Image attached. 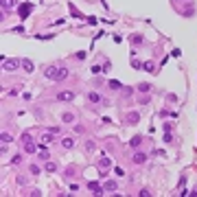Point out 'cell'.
Returning a JSON list of instances; mask_svg holds the SVG:
<instances>
[{
    "instance_id": "f1b7e54d",
    "label": "cell",
    "mask_w": 197,
    "mask_h": 197,
    "mask_svg": "<svg viewBox=\"0 0 197 197\" xmlns=\"http://www.w3.org/2000/svg\"><path fill=\"white\" fill-rule=\"evenodd\" d=\"M138 195H140V197H149L151 193H149V190H147V188H142V190H140V193H138Z\"/></svg>"
},
{
    "instance_id": "f546056e",
    "label": "cell",
    "mask_w": 197,
    "mask_h": 197,
    "mask_svg": "<svg viewBox=\"0 0 197 197\" xmlns=\"http://www.w3.org/2000/svg\"><path fill=\"white\" fill-rule=\"evenodd\" d=\"M164 142H173V138H171V132H166V136H164Z\"/></svg>"
},
{
    "instance_id": "7c38bea8",
    "label": "cell",
    "mask_w": 197,
    "mask_h": 197,
    "mask_svg": "<svg viewBox=\"0 0 197 197\" xmlns=\"http://www.w3.org/2000/svg\"><path fill=\"white\" fill-rule=\"evenodd\" d=\"M72 145H75L72 138H64V140H61V147H64V149H72Z\"/></svg>"
},
{
    "instance_id": "277c9868",
    "label": "cell",
    "mask_w": 197,
    "mask_h": 197,
    "mask_svg": "<svg viewBox=\"0 0 197 197\" xmlns=\"http://www.w3.org/2000/svg\"><path fill=\"white\" fill-rule=\"evenodd\" d=\"M138 118H140V114H138V112H129V114L125 116V123H127V125H136V123H138Z\"/></svg>"
},
{
    "instance_id": "4316f807",
    "label": "cell",
    "mask_w": 197,
    "mask_h": 197,
    "mask_svg": "<svg viewBox=\"0 0 197 197\" xmlns=\"http://www.w3.org/2000/svg\"><path fill=\"white\" fill-rule=\"evenodd\" d=\"M114 173H116V175H121V177H123V175H125V171H123V169H121V166H116V169H114Z\"/></svg>"
},
{
    "instance_id": "4fadbf2b",
    "label": "cell",
    "mask_w": 197,
    "mask_h": 197,
    "mask_svg": "<svg viewBox=\"0 0 197 197\" xmlns=\"http://www.w3.org/2000/svg\"><path fill=\"white\" fill-rule=\"evenodd\" d=\"M142 68L147 70V72H156V64H153V61H145Z\"/></svg>"
},
{
    "instance_id": "ac0fdd59",
    "label": "cell",
    "mask_w": 197,
    "mask_h": 197,
    "mask_svg": "<svg viewBox=\"0 0 197 197\" xmlns=\"http://www.w3.org/2000/svg\"><path fill=\"white\" fill-rule=\"evenodd\" d=\"M103 188H105V190H116V182H114V180H110V182L103 184Z\"/></svg>"
},
{
    "instance_id": "484cf974",
    "label": "cell",
    "mask_w": 197,
    "mask_h": 197,
    "mask_svg": "<svg viewBox=\"0 0 197 197\" xmlns=\"http://www.w3.org/2000/svg\"><path fill=\"white\" fill-rule=\"evenodd\" d=\"M132 66H134V68H138V70H140V68H142V61H136V59H132Z\"/></svg>"
},
{
    "instance_id": "d4e9b609",
    "label": "cell",
    "mask_w": 197,
    "mask_h": 197,
    "mask_svg": "<svg viewBox=\"0 0 197 197\" xmlns=\"http://www.w3.org/2000/svg\"><path fill=\"white\" fill-rule=\"evenodd\" d=\"M132 42H134V44H142V42H145V39H142V37H140V35H134V37H132Z\"/></svg>"
},
{
    "instance_id": "2e32d148",
    "label": "cell",
    "mask_w": 197,
    "mask_h": 197,
    "mask_svg": "<svg viewBox=\"0 0 197 197\" xmlns=\"http://www.w3.org/2000/svg\"><path fill=\"white\" fill-rule=\"evenodd\" d=\"M108 86H110L112 90H121V88H123V83H121V81H116V79H112V81L108 83Z\"/></svg>"
},
{
    "instance_id": "7a4b0ae2",
    "label": "cell",
    "mask_w": 197,
    "mask_h": 197,
    "mask_svg": "<svg viewBox=\"0 0 197 197\" xmlns=\"http://www.w3.org/2000/svg\"><path fill=\"white\" fill-rule=\"evenodd\" d=\"M22 66V61L20 59H7V57H2V70H18Z\"/></svg>"
},
{
    "instance_id": "d6986e66",
    "label": "cell",
    "mask_w": 197,
    "mask_h": 197,
    "mask_svg": "<svg viewBox=\"0 0 197 197\" xmlns=\"http://www.w3.org/2000/svg\"><path fill=\"white\" fill-rule=\"evenodd\" d=\"M140 142H142V138H140V136H134L132 140H129V145H132V147H140Z\"/></svg>"
},
{
    "instance_id": "603a6c76",
    "label": "cell",
    "mask_w": 197,
    "mask_h": 197,
    "mask_svg": "<svg viewBox=\"0 0 197 197\" xmlns=\"http://www.w3.org/2000/svg\"><path fill=\"white\" fill-rule=\"evenodd\" d=\"M138 90H140V92H149V90H151V86H149V83H140V86H138Z\"/></svg>"
},
{
    "instance_id": "30bf717a",
    "label": "cell",
    "mask_w": 197,
    "mask_h": 197,
    "mask_svg": "<svg viewBox=\"0 0 197 197\" xmlns=\"http://www.w3.org/2000/svg\"><path fill=\"white\" fill-rule=\"evenodd\" d=\"M88 101H92V103H101V101H103V97H101V94H97V92H90L88 94ZM105 103V101H103Z\"/></svg>"
},
{
    "instance_id": "5bb4252c",
    "label": "cell",
    "mask_w": 197,
    "mask_h": 197,
    "mask_svg": "<svg viewBox=\"0 0 197 197\" xmlns=\"http://www.w3.org/2000/svg\"><path fill=\"white\" fill-rule=\"evenodd\" d=\"M50 142H53V132H48V134L42 136V145H50Z\"/></svg>"
},
{
    "instance_id": "8992f818",
    "label": "cell",
    "mask_w": 197,
    "mask_h": 197,
    "mask_svg": "<svg viewBox=\"0 0 197 197\" xmlns=\"http://www.w3.org/2000/svg\"><path fill=\"white\" fill-rule=\"evenodd\" d=\"M88 188H90V190H94V195H103V190H105L103 186H99L97 182H90V184H88Z\"/></svg>"
},
{
    "instance_id": "9c48e42d",
    "label": "cell",
    "mask_w": 197,
    "mask_h": 197,
    "mask_svg": "<svg viewBox=\"0 0 197 197\" xmlns=\"http://www.w3.org/2000/svg\"><path fill=\"white\" fill-rule=\"evenodd\" d=\"M24 151H26V153H35V151H37V147L31 142V140H24Z\"/></svg>"
},
{
    "instance_id": "83f0119b",
    "label": "cell",
    "mask_w": 197,
    "mask_h": 197,
    "mask_svg": "<svg viewBox=\"0 0 197 197\" xmlns=\"http://www.w3.org/2000/svg\"><path fill=\"white\" fill-rule=\"evenodd\" d=\"M92 72H94V75H101V72H103V68H101V66H94Z\"/></svg>"
},
{
    "instance_id": "44dd1931",
    "label": "cell",
    "mask_w": 197,
    "mask_h": 197,
    "mask_svg": "<svg viewBox=\"0 0 197 197\" xmlns=\"http://www.w3.org/2000/svg\"><path fill=\"white\" fill-rule=\"evenodd\" d=\"M2 7H4V9H11V7H15V0H2Z\"/></svg>"
},
{
    "instance_id": "ba28073f",
    "label": "cell",
    "mask_w": 197,
    "mask_h": 197,
    "mask_svg": "<svg viewBox=\"0 0 197 197\" xmlns=\"http://www.w3.org/2000/svg\"><path fill=\"white\" fill-rule=\"evenodd\" d=\"M132 160H134V162H136V164H142V162H145V160H147V156H145V153H142V151H138V153H134V158H132Z\"/></svg>"
},
{
    "instance_id": "4dcf8cb0",
    "label": "cell",
    "mask_w": 197,
    "mask_h": 197,
    "mask_svg": "<svg viewBox=\"0 0 197 197\" xmlns=\"http://www.w3.org/2000/svg\"><path fill=\"white\" fill-rule=\"evenodd\" d=\"M31 173H33V175H37V173H39V166L33 164V166H31Z\"/></svg>"
},
{
    "instance_id": "52a82bcc",
    "label": "cell",
    "mask_w": 197,
    "mask_h": 197,
    "mask_svg": "<svg viewBox=\"0 0 197 197\" xmlns=\"http://www.w3.org/2000/svg\"><path fill=\"white\" fill-rule=\"evenodd\" d=\"M110 164H112V160H110V158H101V160H99V169H101V171H105V169H110Z\"/></svg>"
},
{
    "instance_id": "ffe728a7",
    "label": "cell",
    "mask_w": 197,
    "mask_h": 197,
    "mask_svg": "<svg viewBox=\"0 0 197 197\" xmlns=\"http://www.w3.org/2000/svg\"><path fill=\"white\" fill-rule=\"evenodd\" d=\"M0 138H2V145H9L11 140H13V138H11V134H7V132H4L2 136H0Z\"/></svg>"
},
{
    "instance_id": "e0dca14e",
    "label": "cell",
    "mask_w": 197,
    "mask_h": 197,
    "mask_svg": "<svg viewBox=\"0 0 197 197\" xmlns=\"http://www.w3.org/2000/svg\"><path fill=\"white\" fill-rule=\"evenodd\" d=\"M68 9L72 11V15H75V18H83V15L79 13V9H77V7H75V4H72V2H68Z\"/></svg>"
},
{
    "instance_id": "5b68a950",
    "label": "cell",
    "mask_w": 197,
    "mask_h": 197,
    "mask_svg": "<svg viewBox=\"0 0 197 197\" xmlns=\"http://www.w3.org/2000/svg\"><path fill=\"white\" fill-rule=\"evenodd\" d=\"M57 99H59V101H72V99H75V92H70V90H64V92H59V94H57Z\"/></svg>"
},
{
    "instance_id": "6da1fadb",
    "label": "cell",
    "mask_w": 197,
    "mask_h": 197,
    "mask_svg": "<svg viewBox=\"0 0 197 197\" xmlns=\"http://www.w3.org/2000/svg\"><path fill=\"white\" fill-rule=\"evenodd\" d=\"M66 77H68V68H64V66H50L46 70V79H50V81H61Z\"/></svg>"
},
{
    "instance_id": "3957f363",
    "label": "cell",
    "mask_w": 197,
    "mask_h": 197,
    "mask_svg": "<svg viewBox=\"0 0 197 197\" xmlns=\"http://www.w3.org/2000/svg\"><path fill=\"white\" fill-rule=\"evenodd\" d=\"M31 11H33V2H22L20 7H18V15H20L22 20H26Z\"/></svg>"
},
{
    "instance_id": "8fae6325",
    "label": "cell",
    "mask_w": 197,
    "mask_h": 197,
    "mask_svg": "<svg viewBox=\"0 0 197 197\" xmlns=\"http://www.w3.org/2000/svg\"><path fill=\"white\" fill-rule=\"evenodd\" d=\"M22 68H24L26 72H33V61L31 59H22Z\"/></svg>"
},
{
    "instance_id": "cb8c5ba5",
    "label": "cell",
    "mask_w": 197,
    "mask_h": 197,
    "mask_svg": "<svg viewBox=\"0 0 197 197\" xmlns=\"http://www.w3.org/2000/svg\"><path fill=\"white\" fill-rule=\"evenodd\" d=\"M94 147H97V145H94L92 140H88V142H86V151H94Z\"/></svg>"
},
{
    "instance_id": "9a60e30c",
    "label": "cell",
    "mask_w": 197,
    "mask_h": 197,
    "mask_svg": "<svg viewBox=\"0 0 197 197\" xmlns=\"http://www.w3.org/2000/svg\"><path fill=\"white\" fill-rule=\"evenodd\" d=\"M61 121H64V123H72V121H75V114H72V112H66V114L61 116Z\"/></svg>"
},
{
    "instance_id": "7402d4cb",
    "label": "cell",
    "mask_w": 197,
    "mask_h": 197,
    "mask_svg": "<svg viewBox=\"0 0 197 197\" xmlns=\"http://www.w3.org/2000/svg\"><path fill=\"white\" fill-rule=\"evenodd\" d=\"M46 171H48V173L57 171V164H55V162H46Z\"/></svg>"
}]
</instances>
